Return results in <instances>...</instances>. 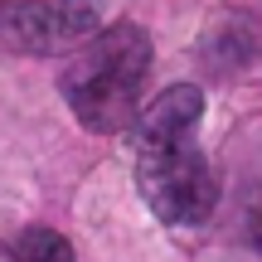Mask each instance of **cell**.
Segmentation results:
<instances>
[{"instance_id":"cell-1","label":"cell","mask_w":262,"mask_h":262,"mask_svg":"<svg viewBox=\"0 0 262 262\" xmlns=\"http://www.w3.org/2000/svg\"><path fill=\"white\" fill-rule=\"evenodd\" d=\"M204 117V93L194 83H175L146 107L136 126V189L160 224L194 228L214 219L219 180L194 131Z\"/></svg>"},{"instance_id":"cell-2","label":"cell","mask_w":262,"mask_h":262,"mask_svg":"<svg viewBox=\"0 0 262 262\" xmlns=\"http://www.w3.org/2000/svg\"><path fill=\"white\" fill-rule=\"evenodd\" d=\"M150 78V39L141 25H107L78 44L58 73V93L73 117L97 136H122L141 112V93Z\"/></svg>"},{"instance_id":"cell-3","label":"cell","mask_w":262,"mask_h":262,"mask_svg":"<svg viewBox=\"0 0 262 262\" xmlns=\"http://www.w3.org/2000/svg\"><path fill=\"white\" fill-rule=\"evenodd\" d=\"M0 34L29 54H58L97 34V0H49V5H10Z\"/></svg>"},{"instance_id":"cell-4","label":"cell","mask_w":262,"mask_h":262,"mask_svg":"<svg viewBox=\"0 0 262 262\" xmlns=\"http://www.w3.org/2000/svg\"><path fill=\"white\" fill-rule=\"evenodd\" d=\"M15 257L19 262H78L73 248H68V238L54 233V228H29V233H19Z\"/></svg>"}]
</instances>
